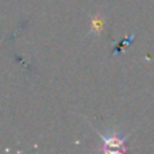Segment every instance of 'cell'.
<instances>
[{"label":"cell","instance_id":"1","mask_svg":"<svg viewBox=\"0 0 154 154\" xmlns=\"http://www.w3.org/2000/svg\"><path fill=\"white\" fill-rule=\"evenodd\" d=\"M103 139V152H126L127 146L126 142L128 139V135H118V134H112V135H103L99 133Z\"/></svg>","mask_w":154,"mask_h":154}]
</instances>
